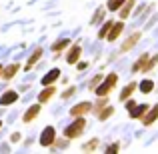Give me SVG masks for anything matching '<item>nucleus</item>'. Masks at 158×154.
Segmentation results:
<instances>
[{"instance_id": "1", "label": "nucleus", "mask_w": 158, "mask_h": 154, "mask_svg": "<svg viewBox=\"0 0 158 154\" xmlns=\"http://www.w3.org/2000/svg\"><path fill=\"white\" fill-rule=\"evenodd\" d=\"M84 130H86V118L84 116H74V122H70L64 128V138H68V140L80 138Z\"/></svg>"}, {"instance_id": "2", "label": "nucleus", "mask_w": 158, "mask_h": 154, "mask_svg": "<svg viewBox=\"0 0 158 154\" xmlns=\"http://www.w3.org/2000/svg\"><path fill=\"white\" fill-rule=\"evenodd\" d=\"M118 84V74H114V72H110L108 74V76H104L100 80V84L96 86V88L92 90L94 94H96V96H108V94L112 92V90H114V86Z\"/></svg>"}, {"instance_id": "3", "label": "nucleus", "mask_w": 158, "mask_h": 154, "mask_svg": "<svg viewBox=\"0 0 158 154\" xmlns=\"http://www.w3.org/2000/svg\"><path fill=\"white\" fill-rule=\"evenodd\" d=\"M54 140H56V128H54V126H46L42 130V134H40V146L50 148L54 144Z\"/></svg>"}, {"instance_id": "4", "label": "nucleus", "mask_w": 158, "mask_h": 154, "mask_svg": "<svg viewBox=\"0 0 158 154\" xmlns=\"http://www.w3.org/2000/svg\"><path fill=\"white\" fill-rule=\"evenodd\" d=\"M20 68H22V64H20V62H12V64H8V66H2V74H0V78H2V80H6V82L12 80V78L20 72Z\"/></svg>"}, {"instance_id": "5", "label": "nucleus", "mask_w": 158, "mask_h": 154, "mask_svg": "<svg viewBox=\"0 0 158 154\" xmlns=\"http://www.w3.org/2000/svg\"><path fill=\"white\" fill-rule=\"evenodd\" d=\"M88 112H92V102H88V100H84V102H78L76 106H72L70 108V116H84V114H88Z\"/></svg>"}, {"instance_id": "6", "label": "nucleus", "mask_w": 158, "mask_h": 154, "mask_svg": "<svg viewBox=\"0 0 158 154\" xmlns=\"http://www.w3.org/2000/svg\"><path fill=\"white\" fill-rule=\"evenodd\" d=\"M80 54H82V46L80 44H70L68 46V54H66V62L70 66H74L78 60H80Z\"/></svg>"}, {"instance_id": "7", "label": "nucleus", "mask_w": 158, "mask_h": 154, "mask_svg": "<svg viewBox=\"0 0 158 154\" xmlns=\"http://www.w3.org/2000/svg\"><path fill=\"white\" fill-rule=\"evenodd\" d=\"M40 110H42V104H34V106H30L26 112L22 114V122L24 124H30V122H34L36 118H38V114H40Z\"/></svg>"}, {"instance_id": "8", "label": "nucleus", "mask_w": 158, "mask_h": 154, "mask_svg": "<svg viewBox=\"0 0 158 154\" xmlns=\"http://www.w3.org/2000/svg\"><path fill=\"white\" fill-rule=\"evenodd\" d=\"M122 30H124L122 20H118V22H112L110 30H108V34H106V40H108V42H116V40H118V36L122 34Z\"/></svg>"}, {"instance_id": "9", "label": "nucleus", "mask_w": 158, "mask_h": 154, "mask_svg": "<svg viewBox=\"0 0 158 154\" xmlns=\"http://www.w3.org/2000/svg\"><path fill=\"white\" fill-rule=\"evenodd\" d=\"M140 120H142V124H144V126H152V124H154L156 120H158V104H154V106H150V108H148V110H146V114H144Z\"/></svg>"}, {"instance_id": "10", "label": "nucleus", "mask_w": 158, "mask_h": 154, "mask_svg": "<svg viewBox=\"0 0 158 154\" xmlns=\"http://www.w3.org/2000/svg\"><path fill=\"white\" fill-rule=\"evenodd\" d=\"M42 54H44V50H42V46H38V48H34V52L30 54V58L26 60V64H24V68L26 70H32L36 64H38V60L42 58Z\"/></svg>"}, {"instance_id": "11", "label": "nucleus", "mask_w": 158, "mask_h": 154, "mask_svg": "<svg viewBox=\"0 0 158 154\" xmlns=\"http://www.w3.org/2000/svg\"><path fill=\"white\" fill-rule=\"evenodd\" d=\"M54 94H56V86H54V84H48V86H44V90H40V94H38V102H40V104H44V102H50Z\"/></svg>"}, {"instance_id": "12", "label": "nucleus", "mask_w": 158, "mask_h": 154, "mask_svg": "<svg viewBox=\"0 0 158 154\" xmlns=\"http://www.w3.org/2000/svg\"><path fill=\"white\" fill-rule=\"evenodd\" d=\"M140 36H142L140 32H132V34H130V36L126 38V42H124L122 46H120V52H130L132 48L136 46V42L140 40Z\"/></svg>"}, {"instance_id": "13", "label": "nucleus", "mask_w": 158, "mask_h": 154, "mask_svg": "<svg viewBox=\"0 0 158 154\" xmlns=\"http://www.w3.org/2000/svg\"><path fill=\"white\" fill-rule=\"evenodd\" d=\"M148 108H150V104H134V106L128 110V112H130V118H134V120L138 118V120H140L144 114H146Z\"/></svg>"}, {"instance_id": "14", "label": "nucleus", "mask_w": 158, "mask_h": 154, "mask_svg": "<svg viewBox=\"0 0 158 154\" xmlns=\"http://www.w3.org/2000/svg\"><path fill=\"white\" fill-rule=\"evenodd\" d=\"M18 100V92H14V90H6V92L0 96V106H10V104H14Z\"/></svg>"}, {"instance_id": "15", "label": "nucleus", "mask_w": 158, "mask_h": 154, "mask_svg": "<svg viewBox=\"0 0 158 154\" xmlns=\"http://www.w3.org/2000/svg\"><path fill=\"white\" fill-rule=\"evenodd\" d=\"M136 0H126V2L122 4V6L118 8V14H120V20H126L128 16L132 14V8H134Z\"/></svg>"}, {"instance_id": "16", "label": "nucleus", "mask_w": 158, "mask_h": 154, "mask_svg": "<svg viewBox=\"0 0 158 154\" xmlns=\"http://www.w3.org/2000/svg\"><path fill=\"white\" fill-rule=\"evenodd\" d=\"M70 46V40L68 38H60V40H56V42L52 44V52H54V56H60V52L62 50H66V48Z\"/></svg>"}, {"instance_id": "17", "label": "nucleus", "mask_w": 158, "mask_h": 154, "mask_svg": "<svg viewBox=\"0 0 158 154\" xmlns=\"http://www.w3.org/2000/svg\"><path fill=\"white\" fill-rule=\"evenodd\" d=\"M136 88H138V84H136V82H128V84L126 86H124V90H122V92H120V102H124V100H128V98H130L132 96V94H134V90Z\"/></svg>"}, {"instance_id": "18", "label": "nucleus", "mask_w": 158, "mask_h": 154, "mask_svg": "<svg viewBox=\"0 0 158 154\" xmlns=\"http://www.w3.org/2000/svg\"><path fill=\"white\" fill-rule=\"evenodd\" d=\"M112 114H114V106H112V104H106V106H102L100 110L96 112V118L104 122V120H108V118H110Z\"/></svg>"}, {"instance_id": "19", "label": "nucleus", "mask_w": 158, "mask_h": 154, "mask_svg": "<svg viewBox=\"0 0 158 154\" xmlns=\"http://www.w3.org/2000/svg\"><path fill=\"white\" fill-rule=\"evenodd\" d=\"M60 70H58V68H52L50 70V72H48L46 74V76H44L42 78V86H48V84H54V82H56L58 80V78H60Z\"/></svg>"}, {"instance_id": "20", "label": "nucleus", "mask_w": 158, "mask_h": 154, "mask_svg": "<svg viewBox=\"0 0 158 154\" xmlns=\"http://www.w3.org/2000/svg\"><path fill=\"white\" fill-rule=\"evenodd\" d=\"M138 88H140V92H142V94H150L152 90H154V80H150V78H144V80L138 84Z\"/></svg>"}, {"instance_id": "21", "label": "nucleus", "mask_w": 158, "mask_h": 154, "mask_svg": "<svg viewBox=\"0 0 158 154\" xmlns=\"http://www.w3.org/2000/svg\"><path fill=\"white\" fill-rule=\"evenodd\" d=\"M148 58H150V54H142V56L138 58V60L132 64V72H140V70L146 66V62H148Z\"/></svg>"}, {"instance_id": "22", "label": "nucleus", "mask_w": 158, "mask_h": 154, "mask_svg": "<svg viewBox=\"0 0 158 154\" xmlns=\"http://www.w3.org/2000/svg\"><path fill=\"white\" fill-rule=\"evenodd\" d=\"M106 8H98L96 10V14L92 16V20H90V24H92V26H98V24L102 22V20H104V16H106Z\"/></svg>"}, {"instance_id": "23", "label": "nucleus", "mask_w": 158, "mask_h": 154, "mask_svg": "<svg viewBox=\"0 0 158 154\" xmlns=\"http://www.w3.org/2000/svg\"><path fill=\"white\" fill-rule=\"evenodd\" d=\"M158 64V54H154V56H150V58H148V62H146V66H144V68L142 70H140V72H150V70L152 68H154V66Z\"/></svg>"}, {"instance_id": "24", "label": "nucleus", "mask_w": 158, "mask_h": 154, "mask_svg": "<svg viewBox=\"0 0 158 154\" xmlns=\"http://www.w3.org/2000/svg\"><path fill=\"white\" fill-rule=\"evenodd\" d=\"M124 2H126V0H108V2H106V10L116 12V10H118V8L124 4Z\"/></svg>"}, {"instance_id": "25", "label": "nucleus", "mask_w": 158, "mask_h": 154, "mask_svg": "<svg viewBox=\"0 0 158 154\" xmlns=\"http://www.w3.org/2000/svg\"><path fill=\"white\" fill-rule=\"evenodd\" d=\"M98 146H100V140H98V138H92L90 142H86L84 146H82V150H84V152H92V150H96Z\"/></svg>"}, {"instance_id": "26", "label": "nucleus", "mask_w": 158, "mask_h": 154, "mask_svg": "<svg viewBox=\"0 0 158 154\" xmlns=\"http://www.w3.org/2000/svg\"><path fill=\"white\" fill-rule=\"evenodd\" d=\"M110 26H112V20H106V22H102V28L98 30V38H106V34H108V30H110Z\"/></svg>"}, {"instance_id": "27", "label": "nucleus", "mask_w": 158, "mask_h": 154, "mask_svg": "<svg viewBox=\"0 0 158 154\" xmlns=\"http://www.w3.org/2000/svg\"><path fill=\"white\" fill-rule=\"evenodd\" d=\"M102 78H104V74H94V78L88 82V90H94V88H96V86L100 84V80H102Z\"/></svg>"}, {"instance_id": "28", "label": "nucleus", "mask_w": 158, "mask_h": 154, "mask_svg": "<svg viewBox=\"0 0 158 154\" xmlns=\"http://www.w3.org/2000/svg\"><path fill=\"white\" fill-rule=\"evenodd\" d=\"M118 150H120V144H118V142H116V144H112V146H108V148H106V152H108V154H110V152H118Z\"/></svg>"}, {"instance_id": "29", "label": "nucleus", "mask_w": 158, "mask_h": 154, "mask_svg": "<svg viewBox=\"0 0 158 154\" xmlns=\"http://www.w3.org/2000/svg\"><path fill=\"white\" fill-rule=\"evenodd\" d=\"M74 90H76V88H68L66 92H62V98H70V96L74 94Z\"/></svg>"}, {"instance_id": "30", "label": "nucleus", "mask_w": 158, "mask_h": 154, "mask_svg": "<svg viewBox=\"0 0 158 154\" xmlns=\"http://www.w3.org/2000/svg\"><path fill=\"white\" fill-rule=\"evenodd\" d=\"M76 66H78V70H86L88 68V62H76Z\"/></svg>"}, {"instance_id": "31", "label": "nucleus", "mask_w": 158, "mask_h": 154, "mask_svg": "<svg viewBox=\"0 0 158 154\" xmlns=\"http://www.w3.org/2000/svg\"><path fill=\"white\" fill-rule=\"evenodd\" d=\"M18 140H20V134H18V132L10 134V142H18Z\"/></svg>"}, {"instance_id": "32", "label": "nucleus", "mask_w": 158, "mask_h": 154, "mask_svg": "<svg viewBox=\"0 0 158 154\" xmlns=\"http://www.w3.org/2000/svg\"><path fill=\"white\" fill-rule=\"evenodd\" d=\"M0 74H2V64H0Z\"/></svg>"}, {"instance_id": "33", "label": "nucleus", "mask_w": 158, "mask_h": 154, "mask_svg": "<svg viewBox=\"0 0 158 154\" xmlns=\"http://www.w3.org/2000/svg\"><path fill=\"white\" fill-rule=\"evenodd\" d=\"M0 128H2V122H0Z\"/></svg>"}]
</instances>
